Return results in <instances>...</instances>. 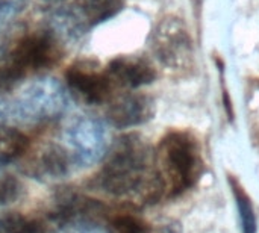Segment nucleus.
Listing matches in <instances>:
<instances>
[{
	"label": "nucleus",
	"mask_w": 259,
	"mask_h": 233,
	"mask_svg": "<svg viewBox=\"0 0 259 233\" xmlns=\"http://www.w3.org/2000/svg\"><path fill=\"white\" fill-rule=\"evenodd\" d=\"M26 76L27 74L20 67H17L14 62H11L8 59L5 64L0 65V92H5V91L12 89Z\"/></svg>",
	"instance_id": "obj_17"
},
{
	"label": "nucleus",
	"mask_w": 259,
	"mask_h": 233,
	"mask_svg": "<svg viewBox=\"0 0 259 233\" xmlns=\"http://www.w3.org/2000/svg\"><path fill=\"white\" fill-rule=\"evenodd\" d=\"M2 233H47V226L42 220L27 217L18 212L6 214L0 218Z\"/></svg>",
	"instance_id": "obj_15"
},
{
	"label": "nucleus",
	"mask_w": 259,
	"mask_h": 233,
	"mask_svg": "<svg viewBox=\"0 0 259 233\" xmlns=\"http://www.w3.org/2000/svg\"><path fill=\"white\" fill-rule=\"evenodd\" d=\"M23 0H0V30L21 9Z\"/></svg>",
	"instance_id": "obj_19"
},
{
	"label": "nucleus",
	"mask_w": 259,
	"mask_h": 233,
	"mask_svg": "<svg viewBox=\"0 0 259 233\" xmlns=\"http://www.w3.org/2000/svg\"><path fill=\"white\" fill-rule=\"evenodd\" d=\"M70 91L88 105H102L111 100L114 85L105 71L99 70V62L82 59L71 64L65 71Z\"/></svg>",
	"instance_id": "obj_8"
},
{
	"label": "nucleus",
	"mask_w": 259,
	"mask_h": 233,
	"mask_svg": "<svg viewBox=\"0 0 259 233\" xmlns=\"http://www.w3.org/2000/svg\"><path fill=\"white\" fill-rule=\"evenodd\" d=\"M156 112L155 100L144 92H124L111 100L108 123L118 129L137 127L149 123Z\"/></svg>",
	"instance_id": "obj_10"
},
{
	"label": "nucleus",
	"mask_w": 259,
	"mask_h": 233,
	"mask_svg": "<svg viewBox=\"0 0 259 233\" xmlns=\"http://www.w3.org/2000/svg\"><path fill=\"white\" fill-rule=\"evenodd\" d=\"M150 233H182V230L178 223H168V224L159 226L158 229H152Z\"/></svg>",
	"instance_id": "obj_20"
},
{
	"label": "nucleus",
	"mask_w": 259,
	"mask_h": 233,
	"mask_svg": "<svg viewBox=\"0 0 259 233\" xmlns=\"http://www.w3.org/2000/svg\"><path fill=\"white\" fill-rule=\"evenodd\" d=\"M55 32H35L23 36L9 55V61L26 74L53 67L62 56Z\"/></svg>",
	"instance_id": "obj_7"
},
{
	"label": "nucleus",
	"mask_w": 259,
	"mask_h": 233,
	"mask_svg": "<svg viewBox=\"0 0 259 233\" xmlns=\"http://www.w3.org/2000/svg\"><path fill=\"white\" fill-rule=\"evenodd\" d=\"M23 194V185L17 177L5 176L0 179V206L17 202Z\"/></svg>",
	"instance_id": "obj_18"
},
{
	"label": "nucleus",
	"mask_w": 259,
	"mask_h": 233,
	"mask_svg": "<svg viewBox=\"0 0 259 233\" xmlns=\"http://www.w3.org/2000/svg\"><path fill=\"white\" fill-rule=\"evenodd\" d=\"M68 152L77 168L100 162L109 149V130L97 117H79L65 130Z\"/></svg>",
	"instance_id": "obj_6"
},
{
	"label": "nucleus",
	"mask_w": 259,
	"mask_h": 233,
	"mask_svg": "<svg viewBox=\"0 0 259 233\" xmlns=\"http://www.w3.org/2000/svg\"><path fill=\"white\" fill-rule=\"evenodd\" d=\"M205 173L202 147L190 130H168L158 143L153 156V177L144 205L173 200L193 190Z\"/></svg>",
	"instance_id": "obj_1"
},
{
	"label": "nucleus",
	"mask_w": 259,
	"mask_h": 233,
	"mask_svg": "<svg viewBox=\"0 0 259 233\" xmlns=\"http://www.w3.org/2000/svg\"><path fill=\"white\" fill-rule=\"evenodd\" d=\"M6 47H8V44H6V39L0 35V58L5 55V52H6Z\"/></svg>",
	"instance_id": "obj_21"
},
{
	"label": "nucleus",
	"mask_w": 259,
	"mask_h": 233,
	"mask_svg": "<svg viewBox=\"0 0 259 233\" xmlns=\"http://www.w3.org/2000/svg\"><path fill=\"white\" fill-rule=\"evenodd\" d=\"M126 0H74L59 6L52 15V29L58 36L77 39L93 27L123 11Z\"/></svg>",
	"instance_id": "obj_4"
},
{
	"label": "nucleus",
	"mask_w": 259,
	"mask_h": 233,
	"mask_svg": "<svg viewBox=\"0 0 259 233\" xmlns=\"http://www.w3.org/2000/svg\"><path fill=\"white\" fill-rule=\"evenodd\" d=\"M55 233H109L108 220H74L58 224Z\"/></svg>",
	"instance_id": "obj_16"
},
{
	"label": "nucleus",
	"mask_w": 259,
	"mask_h": 233,
	"mask_svg": "<svg viewBox=\"0 0 259 233\" xmlns=\"http://www.w3.org/2000/svg\"><path fill=\"white\" fill-rule=\"evenodd\" d=\"M105 73L114 86L117 85L126 89H137L150 85L156 79L155 67L146 58L132 55L114 58L108 64Z\"/></svg>",
	"instance_id": "obj_11"
},
{
	"label": "nucleus",
	"mask_w": 259,
	"mask_h": 233,
	"mask_svg": "<svg viewBox=\"0 0 259 233\" xmlns=\"http://www.w3.org/2000/svg\"><path fill=\"white\" fill-rule=\"evenodd\" d=\"M70 108L65 86L53 77L29 83L17 97L0 100V124H42L62 117Z\"/></svg>",
	"instance_id": "obj_3"
},
{
	"label": "nucleus",
	"mask_w": 259,
	"mask_h": 233,
	"mask_svg": "<svg viewBox=\"0 0 259 233\" xmlns=\"http://www.w3.org/2000/svg\"><path fill=\"white\" fill-rule=\"evenodd\" d=\"M155 58L171 70L187 68L193 61V39L185 23L176 15L164 17L150 35Z\"/></svg>",
	"instance_id": "obj_5"
},
{
	"label": "nucleus",
	"mask_w": 259,
	"mask_h": 233,
	"mask_svg": "<svg viewBox=\"0 0 259 233\" xmlns=\"http://www.w3.org/2000/svg\"><path fill=\"white\" fill-rule=\"evenodd\" d=\"M155 150L135 132L124 133L106 153V161L88 187L112 197L138 196L143 202L153 177Z\"/></svg>",
	"instance_id": "obj_2"
},
{
	"label": "nucleus",
	"mask_w": 259,
	"mask_h": 233,
	"mask_svg": "<svg viewBox=\"0 0 259 233\" xmlns=\"http://www.w3.org/2000/svg\"><path fill=\"white\" fill-rule=\"evenodd\" d=\"M109 233H150L152 227L134 211H112L108 218Z\"/></svg>",
	"instance_id": "obj_14"
},
{
	"label": "nucleus",
	"mask_w": 259,
	"mask_h": 233,
	"mask_svg": "<svg viewBox=\"0 0 259 233\" xmlns=\"http://www.w3.org/2000/svg\"><path fill=\"white\" fill-rule=\"evenodd\" d=\"M29 149V138L14 126L0 124V167L15 162Z\"/></svg>",
	"instance_id": "obj_13"
},
{
	"label": "nucleus",
	"mask_w": 259,
	"mask_h": 233,
	"mask_svg": "<svg viewBox=\"0 0 259 233\" xmlns=\"http://www.w3.org/2000/svg\"><path fill=\"white\" fill-rule=\"evenodd\" d=\"M228 185L231 188L238 217L241 224V233H258V218L250 194L246 191L237 176L228 174Z\"/></svg>",
	"instance_id": "obj_12"
},
{
	"label": "nucleus",
	"mask_w": 259,
	"mask_h": 233,
	"mask_svg": "<svg viewBox=\"0 0 259 233\" xmlns=\"http://www.w3.org/2000/svg\"><path fill=\"white\" fill-rule=\"evenodd\" d=\"M74 168L76 164L68 149L55 143H49L29 156L20 170L30 179L46 182L67 177Z\"/></svg>",
	"instance_id": "obj_9"
}]
</instances>
